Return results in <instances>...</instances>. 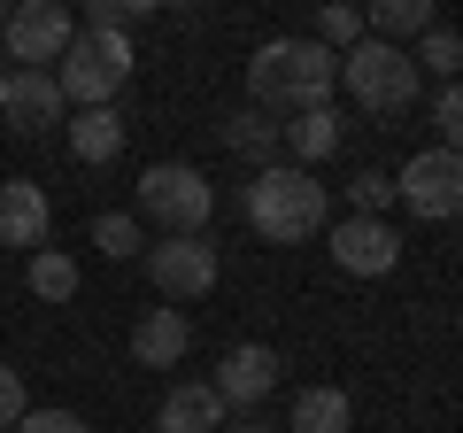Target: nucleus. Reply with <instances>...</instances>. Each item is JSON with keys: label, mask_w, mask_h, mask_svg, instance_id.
Instances as JSON below:
<instances>
[{"label": "nucleus", "mask_w": 463, "mask_h": 433, "mask_svg": "<svg viewBox=\"0 0 463 433\" xmlns=\"http://www.w3.org/2000/svg\"><path fill=\"white\" fill-rule=\"evenodd\" d=\"M332 85H340V54L332 47H317V39H263L248 63V109L301 117V109H325Z\"/></svg>", "instance_id": "obj_1"}, {"label": "nucleus", "mask_w": 463, "mask_h": 433, "mask_svg": "<svg viewBox=\"0 0 463 433\" xmlns=\"http://www.w3.org/2000/svg\"><path fill=\"white\" fill-rule=\"evenodd\" d=\"M325 194H332V186L317 178V170H301V163H263L248 186H240V216H248L263 240L294 248V240H317V233H325Z\"/></svg>", "instance_id": "obj_2"}, {"label": "nucleus", "mask_w": 463, "mask_h": 433, "mask_svg": "<svg viewBox=\"0 0 463 433\" xmlns=\"http://www.w3.org/2000/svg\"><path fill=\"white\" fill-rule=\"evenodd\" d=\"M340 85L364 101L371 117H402L417 101V85H425V70H417L410 47H394V39H355V47L340 54Z\"/></svg>", "instance_id": "obj_3"}, {"label": "nucleus", "mask_w": 463, "mask_h": 433, "mask_svg": "<svg viewBox=\"0 0 463 433\" xmlns=\"http://www.w3.org/2000/svg\"><path fill=\"white\" fill-rule=\"evenodd\" d=\"M124 78H132V39H124V32H78L62 47V63H54V85H62L70 109H100V101H116Z\"/></svg>", "instance_id": "obj_4"}, {"label": "nucleus", "mask_w": 463, "mask_h": 433, "mask_svg": "<svg viewBox=\"0 0 463 433\" xmlns=\"http://www.w3.org/2000/svg\"><path fill=\"white\" fill-rule=\"evenodd\" d=\"M209 209H216V186L201 178L194 163H155L139 170V209L147 225H163V233H209Z\"/></svg>", "instance_id": "obj_5"}, {"label": "nucleus", "mask_w": 463, "mask_h": 433, "mask_svg": "<svg viewBox=\"0 0 463 433\" xmlns=\"http://www.w3.org/2000/svg\"><path fill=\"white\" fill-rule=\"evenodd\" d=\"M394 201H402L410 216H425V225H448V216L463 209V155L440 148V140L417 148L410 163L394 170Z\"/></svg>", "instance_id": "obj_6"}, {"label": "nucleus", "mask_w": 463, "mask_h": 433, "mask_svg": "<svg viewBox=\"0 0 463 433\" xmlns=\"http://www.w3.org/2000/svg\"><path fill=\"white\" fill-rule=\"evenodd\" d=\"M147 279H155L163 302H201L216 279H224V264H216L209 233H163L147 248Z\"/></svg>", "instance_id": "obj_7"}, {"label": "nucleus", "mask_w": 463, "mask_h": 433, "mask_svg": "<svg viewBox=\"0 0 463 433\" xmlns=\"http://www.w3.org/2000/svg\"><path fill=\"white\" fill-rule=\"evenodd\" d=\"M70 39H78V24H70L62 0H24V8H8L0 47H8V63H16V70H54Z\"/></svg>", "instance_id": "obj_8"}, {"label": "nucleus", "mask_w": 463, "mask_h": 433, "mask_svg": "<svg viewBox=\"0 0 463 433\" xmlns=\"http://www.w3.org/2000/svg\"><path fill=\"white\" fill-rule=\"evenodd\" d=\"M325 248L347 279H386L402 264V233L386 216H340V225H325Z\"/></svg>", "instance_id": "obj_9"}, {"label": "nucleus", "mask_w": 463, "mask_h": 433, "mask_svg": "<svg viewBox=\"0 0 463 433\" xmlns=\"http://www.w3.org/2000/svg\"><path fill=\"white\" fill-rule=\"evenodd\" d=\"M8 132L16 140H39V132H54V124H70V101H62V85H54V70H8Z\"/></svg>", "instance_id": "obj_10"}, {"label": "nucleus", "mask_w": 463, "mask_h": 433, "mask_svg": "<svg viewBox=\"0 0 463 433\" xmlns=\"http://www.w3.org/2000/svg\"><path fill=\"white\" fill-rule=\"evenodd\" d=\"M279 349H263V341H240V349L224 356V364H216V395H224V410H255V402L270 395V387H279Z\"/></svg>", "instance_id": "obj_11"}, {"label": "nucleus", "mask_w": 463, "mask_h": 433, "mask_svg": "<svg viewBox=\"0 0 463 433\" xmlns=\"http://www.w3.org/2000/svg\"><path fill=\"white\" fill-rule=\"evenodd\" d=\"M47 225H54L47 186H32V178L0 186V248H47Z\"/></svg>", "instance_id": "obj_12"}, {"label": "nucleus", "mask_w": 463, "mask_h": 433, "mask_svg": "<svg viewBox=\"0 0 463 433\" xmlns=\"http://www.w3.org/2000/svg\"><path fill=\"white\" fill-rule=\"evenodd\" d=\"M224 395H216L209 380H178L163 395V410H155V433H224Z\"/></svg>", "instance_id": "obj_13"}, {"label": "nucleus", "mask_w": 463, "mask_h": 433, "mask_svg": "<svg viewBox=\"0 0 463 433\" xmlns=\"http://www.w3.org/2000/svg\"><path fill=\"white\" fill-rule=\"evenodd\" d=\"M185 349H194V325H185V310H147L132 325V356H139V371H170V364H185Z\"/></svg>", "instance_id": "obj_14"}, {"label": "nucleus", "mask_w": 463, "mask_h": 433, "mask_svg": "<svg viewBox=\"0 0 463 433\" xmlns=\"http://www.w3.org/2000/svg\"><path fill=\"white\" fill-rule=\"evenodd\" d=\"M340 140H347V124H340V109H301L294 124H286V155H294L301 170H317V163H332L340 155Z\"/></svg>", "instance_id": "obj_15"}, {"label": "nucleus", "mask_w": 463, "mask_h": 433, "mask_svg": "<svg viewBox=\"0 0 463 433\" xmlns=\"http://www.w3.org/2000/svg\"><path fill=\"white\" fill-rule=\"evenodd\" d=\"M116 155H124V117H116V101L78 109V117H70V163H116Z\"/></svg>", "instance_id": "obj_16"}, {"label": "nucleus", "mask_w": 463, "mask_h": 433, "mask_svg": "<svg viewBox=\"0 0 463 433\" xmlns=\"http://www.w3.org/2000/svg\"><path fill=\"white\" fill-rule=\"evenodd\" d=\"M224 148L248 155V163L263 170L270 155H286V124H270V109H232L224 117Z\"/></svg>", "instance_id": "obj_17"}, {"label": "nucleus", "mask_w": 463, "mask_h": 433, "mask_svg": "<svg viewBox=\"0 0 463 433\" xmlns=\"http://www.w3.org/2000/svg\"><path fill=\"white\" fill-rule=\"evenodd\" d=\"M347 426H355V402L340 387H301L294 418H286V433H347Z\"/></svg>", "instance_id": "obj_18"}, {"label": "nucleus", "mask_w": 463, "mask_h": 433, "mask_svg": "<svg viewBox=\"0 0 463 433\" xmlns=\"http://www.w3.org/2000/svg\"><path fill=\"white\" fill-rule=\"evenodd\" d=\"M364 32L371 39H417V32H432V0H371L364 8Z\"/></svg>", "instance_id": "obj_19"}, {"label": "nucleus", "mask_w": 463, "mask_h": 433, "mask_svg": "<svg viewBox=\"0 0 463 433\" xmlns=\"http://www.w3.org/2000/svg\"><path fill=\"white\" fill-rule=\"evenodd\" d=\"M32 294L39 302H78V255L70 248H32Z\"/></svg>", "instance_id": "obj_20"}, {"label": "nucleus", "mask_w": 463, "mask_h": 433, "mask_svg": "<svg viewBox=\"0 0 463 433\" xmlns=\"http://www.w3.org/2000/svg\"><path fill=\"white\" fill-rule=\"evenodd\" d=\"M93 248L109 255V264H132V255L147 248V240H139V216L132 209H100L93 216Z\"/></svg>", "instance_id": "obj_21"}, {"label": "nucleus", "mask_w": 463, "mask_h": 433, "mask_svg": "<svg viewBox=\"0 0 463 433\" xmlns=\"http://www.w3.org/2000/svg\"><path fill=\"white\" fill-rule=\"evenodd\" d=\"M410 63L417 70H432V78H463V39L456 32H448V24H432V32H417V54H410Z\"/></svg>", "instance_id": "obj_22"}, {"label": "nucleus", "mask_w": 463, "mask_h": 433, "mask_svg": "<svg viewBox=\"0 0 463 433\" xmlns=\"http://www.w3.org/2000/svg\"><path fill=\"white\" fill-rule=\"evenodd\" d=\"M355 39H371V32H364V8H355V0H325V8H317V47L347 54Z\"/></svg>", "instance_id": "obj_23"}, {"label": "nucleus", "mask_w": 463, "mask_h": 433, "mask_svg": "<svg viewBox=\"0 0 463 433\" xmlns=\"http://www.w3.org/2000/svg\"><path fill=\"white\" fill-rule=\"evenodd\" d=\"M347 201H355V216H386L394 178H386V170H355V178H347Z\"/></svg>", "instance_id": "obj_24"}, {"label": "nucleus", "mask_w": 463, "mask_h": 433, "mask_svg": "<svg viewBox=\"0 0 463 433\" xmlns=\"http://www.w3.org/2000/svg\"><path fill=\"white\" fill-rule=\"evenodd\" d=\"M432 124H440V148L463 155V78L440 85V101H432Z\"/></svg>", "instance_id": "obj_25"}, {"label": "nucleus", "mask_w": 463, "mask_h": 433, "mask_svg": "<svg viewBox=\"0 0 463 433\" xmlns=\"http://www.w3.org/2000/svg\"><path fill=\"white\" fill-rule=\"evenodd\" d=\"M16 433H93V426H85L78 410H24Z\"/></svg>", "instance_id": "obj_26"}, {"label": "nucleus", "mask_w": 463, "mask_h": 433, "mask_svg": "<svg viewBox=\"0 0 463 433\" xmlns=\"http://www.w3.org/2000/svg\"><path fill=\"white\" fill-rule=\"evenodd\" d=\"M24 410H32V395H24V371H16V364H0V426H16Z\"/></svg>", "instance_id": "obj_27"}, {"label": "nucleus", "mask_w": 463, "mask_h": 433, "mask_svg": "<svg viewBox=\"0 0 463 433\" xmlns=\"http://www.w3.org/2000/svg\"><path fill=\"white\" fill-rule=\"evenodd\" d=\"M124 24H132V16H124V0H85L78 32H124Z\"/></svg>", "instance_id": "obj_28"}, {"label": "nucleus", "mask_w": 463, "mask_h": 433, "mask_svg": "<svg viewBox=\"0 0 463 433\" xmlns=\"http://www.w3.org/2000/svg\"><path fill=\"white\" fill-rule=\"evenodd\" d=\"M224 433H286V426H263V418H224Z\"/></svg>", "instance_id": "obj_29"}, {"label": "nucleus", "mask_w": 463, "mask_h": 433, "mask_svg": "<svg viewBox=\"0 0 463 433\" xmlns=\"http://www.w3.org/2000/svg\"><path fill=\"white\" fill-rule=\"evenodd\" d=\"M155 8H170V0H124V16H155Z\"/></svg>", "instance_id": "obj_30"}, {"label": "nucleus", "mask_w": 463, "mask_h": 433, "mask_svg": "<svg viewBox=\"0 0 463 433\" xmlns=\"http://www.w3.org/2000/svg\"><path fill=\"white\" fill-rule=\"evenodd\" d=\"M0 109H8V70H0Z\"/></svg>", "instance_id": "obj_31"}, {"label": "nucleus", "mask_w": 463, "mask_h": 433, "mask_svg": "<svg viewBox=\"0 0 463 433\" xmlns=\"http://www.w3.org/2000/svg\"><path fill=\"white\" fill-rule=\"evenodd\" d=\"M0 32H8V0H0Z\"/></svg>", "instance_id": "obj_32"}, {"label": "nucleus", "mask_w": 463, "mask_h": 433, "mask_svg": "<svg viewBox=\"0 0 463 433\" xmlns=\"http://www.w3.org/2000/svg\"><path fill=\"white\" fill-rule=\"evenodd\" d=\"M456 233H463V209H456Z\"/></svg>", "instance_id": "obj_33"}, {"label": "nucleus", "mask_w": 463, "mask_h": 433, "mask_svg": "<svg viewBox=\"0 0 463 433\" xmlns=\"http://www.w3.org/2000/svg\"><path fill=\"white\" fill-rule=\"evenodd\" d=\"M8 8H24V0H8Z\"/></svg>", "instance_id": "obj_34"}, {"label": "nucleus", "mask_w": 463, "mask_h": 433, "mask_svg": "<svg viewBox=\"0 0 463 433\" xmlns=\"http://www.w3.org/2000/svg\"><path fill=\"white\" fill-rule=\"evenodd\" d=\"M0 433H16V426H0Z\"/></svg>", "instance_id": "obj_35"}]
</instances>
